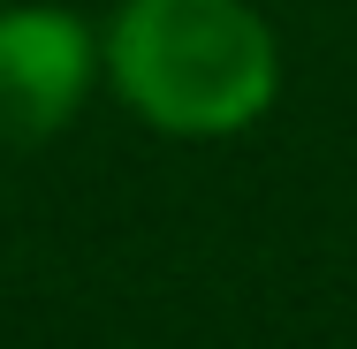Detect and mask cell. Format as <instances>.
<instances>
[{
    "instance_id": "cell-2",
    "label": "cell",
    "mask_w": 357,
    "mask_h": 349,
    "mask_svg": "<svg viewBox=\"0 0 357 349\" xmlns=\"http://www.w3.org/2000/svg\"><path fill=\"white\" fill-rule=\"evenodd\" d=\"M91 91V31L61 8H0V160L61 137Z\"/></svg>"
},
{
    "instance_id": "cell-1",
    "label": "cell",
    "mask_w": 357,
    "mask_h": 349,
    "mask_svg": "<svg viewBox=\"0 0 357 349\" xmlns=\"http://www.w3.org/2000/svg\"><path fill=\"white\" fill-rule=\"evenodd\" d=\"M122 99L167 137H228L274 107L282 54L243 0H122L107 31Z\"/></svg>"
}]
</instances>
